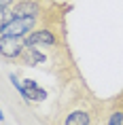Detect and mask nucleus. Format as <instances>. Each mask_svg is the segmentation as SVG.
I'll list each match as a JSON object with an SVG mask.
<instances>
[{"instance_id": "obj_1", "label": "nucleus", "mask_w": 123, "mask_h": 125, "mask_svg": "<svg viewBox=\"0 0 123 125\" xmlns=\"http://www.w3.org/2000/svg\"><path fill=\"white\" fill-rule=\"evenodd\" d=\"M34 19H36V17H13L9 23L2 26L0 36H15V38L26 36V34L34 28Z\"/></svg>"}, {"instance_id": "obj_2", "label": "nucleus", "mask_w": 123, "mask_h": 125, "mask_svg": "<svg viewBox=\"0 0 123 125\" xmlns=\"http://www.w3.org/2000/svg\"><path fill=\"white\" fill-rule=\"evenodd\" d=\"M23 47L26 45H21L15 36H2L0 38V51H2L4 57H19Z\"/></svg>"}, {"instance_id": "obj_3", "label": "nucleus", "mask_w": 123, "mask_h": 125, "mask_svg": "<svg viewBox=\"0 0 123 125\" xmlns=\"http://www.w3.org/2000/svg\"><path fill=\"white\" fill-rule=\"evenodd\" d=\"M55 42V38H53V34L49 32V30H38V32L30 34V36H26V47H36V45H53Z\"/></svg>"}, {"instance_id": "obj_4", "label": "nucleus", "mask_w": 123, "mask_h": 125, "mask_svg": "<svg viewBox=\"0 0 123 125\" xmlns=\"http://www.w3.org/2000/svg\"><path fill=\"white\" fill-rule=\"evenodd\" d=\"M38 13H40V7H38V2H34V0H23V2H19L13 9L15 17H36Z\"/></svg>"}, {"instance_id": "obj_5", "label": "nucleus", "mask_w": 123, "mask_h": 125, "mask_svg": "<svg viewBox=\"0 0 123 125\" xmlns=\"http://www.w3.org/2000/svg\"><path fill=\"white\" fill-rule=\"evenodd\" d=\"M26 102H30V100H45L47 98V91L45 89H38V85L34 83V81H26Z\"/></svg>"}, {"instance_id": "obj_6", "label": "nucleus", "mask_w": 123, "mask_h": 125, "mask_svg": "<svg viewBox=\"0 0 123 125\" xmlns=\"http://www.w3.org/2000/svg\"><path fill=\"white\" fill-rule=\"evenodd\" d=\"M91 117H89V112H85V110H74L68 115V119L64 121V125H89Z\"/></svg>"}, {"instance_id": "obj_7", "label": "nucleus", "mask_w": 123, "mask_h": 125, "mask_svg": "<svg viewBox=\"0 0 123 125\" xmlns=\"http://www.w3.org/2000/svg\"><path fill=\"white\" fill-rule=\"evenodd\" d=\"M108 125H123V112H112L110 115V121H108Z\"/></svg>"}, {"instance_id": "obj_8", "label": "nucleus", "mask_w": 123, "mask_h": 125, "mask_svg": "<svg viewBox=\"0 0 123 125\" xmlns=\"http://www.w3.org/2000/svg\"><path fill=\"white\" fill-rule=\"evenodd\" d=\"M9 2H11V0H0V9H7Z\"/></svg>"}]
</instances>
